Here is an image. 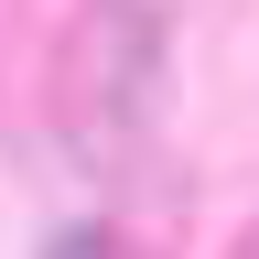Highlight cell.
I'll return each mask as SVG.
<instances>
[{
  "label": "cell",
  "mask_w": 259,
  "mask_h": 259,
  "mask_svg": "<svg viewBox=\"0 0 259 259\" xmlns=\"http://www.w3.org/2000/svg\"><path fill=\"white\" fill-rule=\"evenodd\" d=\"M54 259H130V238H119V227H65Z\"/></svg>",
  "instance_id": "obj_1"
}]
</instances>
